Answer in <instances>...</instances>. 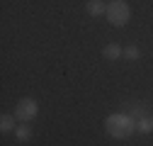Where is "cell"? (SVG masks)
Masks as SVG:
<instances>
[{"mask_svg":"<svg viewBox=\"0 0 153 146\" xmlns=\"http://www.w3.org/2000/svg\"><path fill=\"white\" fill-rule=\"evenodd\" d=\"M105 132L112 139H129L131 134H136V119L126 112H114L105 119Z\"/></svg>","mask_w":153,"mask_h":146,"instance_id":"1","label":"cell"},{"mask_svg":"<svg viewBox=\"0 0 153 146\" xmlns=\"http://www.w3.org/2000/svg\"><path fill=\"white\" fill-rule=\"evenodd\" d=\"M105 17L112 27H124L131 20V5L126 0H112V3H107V15Z\"/></svg>","mask_w":153,"mask_h":146,"instance_id":"2","label":"cell"},{"mask_svg":"<svg viewBox=\"0 0 153 146\" xmlns=\"http://www.w3.org/2000/svg\"><path fill=\"white\" fill-rule=\"evenodd\" d=\"M36 115H39V105H36V100L34 98H22L20 102L15 105V117L20 119V122H32V119H36Z\"/></svg>","mask_w":153,"mask_h":146,"instance_id":"3","label":"cell"},{"mask_svg":"<svg viewBox=\"0 0 153 146\" xmlns=\"http://www.w3.org/2000/svg\"><path fill=\"white\" fill-rule=\"evenodd\" d=\"M85 10L92 17H102V15H107V3H105V0H88Z\"/></svg>","mask_w":153,"mask_h":146,"instance_id":"4","label":"cell"},{"mask_svg":"<svg viewBox=\"0 0 153 146\" xmlns=\"http://www.w3.org/2000/svg\"><path fill=\"white\" fill-rule=\"evenodd\" d=\"M136 132L139 134H151L153 132V115H143L136 119Z\"/></svg>","mask_w":153,"mask_h":146,"instance_id":"5","label":"cell"},{"mask_svg":"<svg viewBox=\"0 0 153 146\" xmlns=\"http://www.w3.org/2000/svg\"><path fill=\"white\" fill-rule=\"evenodd\" d=\"M122 54H124V49H122L119 44H114V42H112V44H107V46L102 49V56H105L107 61H114V59H119Z\"/></svg>","mask_w":153,"mask_h":146,"instance_id":"6","label":"cell"},{"mask_svg":"<svg viewBox=\"0 0 153 146\" xmlns=\"http://www.w3.org/2000/svg\"><path fill=\"white\" fill-rule=\"evenodd\" d=\"M15 115H3L0 117V132H5V134H10V132H15L17 129V124H15Z\"/></svg>","mask_w":153,"mask_h":146,"instance_id":"7","label":"cell"},{"mask_svg":"<svg viewBox=\"0 0 153 146\" xmlns=\"http://www.w3.org/2000/svg\"><path fill=\"white\" fill-rule=\"evenodd\" d=\"M15 139H17V141H29V139H32V127H29L27 122H22V124L15 129Z\"/></svg>","mask_w":153,"mask_h":146,"instance_id":"8","label":"cell"},{"mask_svg":"<svg viewBox=\"0 0 153 146\" xmlns=\"http://www.w3.org/2000/svg\"><path fill=\"white\" fill-rule=\"evenodd\" d=\"M126 110H129V115H131L134 119H139V117H143V115H151L148 110H146V105H141V102H134V105H129Z\"/></svg>","mask_w":153,"mask_h":146,"instance_id":"9","label":"cell"},{"mask_svg":"<svg viewBox=\"0 0 153 146\" xmlns=\"http://www.w3.org/2000/svg\"><path fill=\"white\" fill-rule=\"evenodd\" d=\"M122 56H124L126 61H139V59H141V51H139V46H134V44H131V46H126V49H124Z\"/></svg>","mask_w":153,"mask_h":146,"instance_id":"10","label":"cell"}]
</instances>
